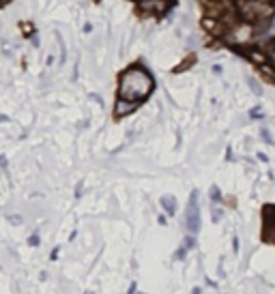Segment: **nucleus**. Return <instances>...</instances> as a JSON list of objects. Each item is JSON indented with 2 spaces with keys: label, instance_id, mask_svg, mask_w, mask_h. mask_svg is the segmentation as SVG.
Instances as JSON below:
<instances>
[{
  "label": "nucleus",
  "instance_id": "15",
  "mask_svg": "<svg viewBox=\"0 0 275 294\" xmlns=\"http://www.w3.org/2000/svg\"><path fill=\"white\" fill-rule=\"evenodd\" d=\"M136 294H138V292H136Z\"/></svg>",
  "mask_w": 275,
  "mask_h": 294
},
{
  "label": "nucleus",
  "instance_id": "5",
  "mask_svg": "<svg viewBox=\"0 0 275 294\" xmlns=\"http://www.w3.org/2000/svg\"><path fill=\"white\" fill-rule=\"evenodd\" d=\"M211 200H213V202H220V200H222V191H220L217 185H213V187H211Z\"/></svg>",
  "mask_w": 275,
  "mask_h": 294
},
{
  "label": "nucleus",
  "instance_id": "1",
  "mask_svg": "<svg viewBox=\"0 0 275 294\" xmlns=\"http://www.w3.org/2000/svg\"><path fill=\"white\" fill-rule=\"evenodd\" d=\"M153 77L140 67H134L122 73L120 77V88L118 95L122 101H132V103H140L142 99H146L153 90Z\"/></svg>",
  "mask_w": 275,
  "mask_h": 294
},
{
  "label": "nucleus",
  "instance_id": "2",
  "mask_svg": "<svg viewBox=\"0 0 275 294\" xmlns=\"http://www.w3.org/2000/svg\"><path fill=\"white\" fill-rule=\"evenodd\" d=\"M200 206H198V191H192L190 196V204H187V213H185V228L190 230V234H198L200 232Z\"/></svg>",
  "mask_w": 275,
  "mask_h": 294
},
{
  "label": "nucleus",
  "instance_id": "7",
  "mask_svg": "<svg viewBox=\"0 0 275 294\" xmlns=\"http://www.w3.org/2000/svg\"><path fill=\"white\" fill-rule=\"evenodd\" d=\"M183 245H185L187 249L196 247V239H194V234H192V236H185V243H183Z\"/></svg>",
  "mask_w": 275,
  "mask_h": 294
},
{
  "label": "nucleus",
  "instance_id": "13",
  "mask_svg": "<svg viewBox=\"0 0 275 294\" xmlns=\"http://www.w3.org/2000/svg\"><path fill=\"white\" fill-rule=\"evenodd\" d=\"M136 292H138V286L132 284V286H129V292H127V294H136Z\"/></svg>",
  "mask_w": 275,
  "mask_h": 294
},
{
  "label": "nucleus",
  "instance_id": "6",
  "mask_svg": "<svg viewBox=\"0 0 275 294\" xmlns=\"http://www.w3.org/2000/svg\"><path fill=\"white\" fill-rule=\"evenodd\" d=\"M260 138H262L266 144H271L273 146V138H271V133H269V129H262V131H260Z\"/></svg>",
  "mask_w": 275,
  "mask_h": 294
},
{
  "label": "nucleus",
  "instance_id": "11",
  "mask_svg": "<svg viewBox=\"0 0 275 294\" xmlns=\"http://www.w3.org/2000/svg\"><path fill=\"white\" fill-rule=\"evenodd\" d=\"M30 245H32V247H37V245H39V236H37V234H32V236H30Z\"/></svg>",
  "mask_w": 275,
  "mask_h": 294
},
{
  "label": "nucleus",
  "instance_id": "14",
  "mask_svg": "<svg viewBox=\"0 0 275 294\" xmlns=\"http://www.w3.org/2000/svg\"><path fill=\"white\" fill-rule=\"evenodd\" d=\"M192 294H200V288H194V290H192Z\"/></svg>",
  "mask_w": 275,
  "mask_h": 294
},
{
  "label": "nucleus",
  "instance_id": "8",
  "mask_svg": "<svg viewBox=\"0 0 275 294\" xmlns=\"http://www.w3.org/2000/svg\"><path fill=\"white\" fill-rule=\"evenodd\" d=\"M187 256V247L183 245V247H178V252L174 254V258H176V260H183V258Z\"/></svg>",
  "mask_w": 275,
  "mask_h": 294
},
{
  "label": "nucleus",
  "instance_id": "9",
  "mask_svg": "<svg viewBox=\"0 0 275 294\" xmlns=\"http://www.w3.org/2000/svg\"><path fill=\"white\" fill-rule=\"evenodd\" d=\"M250 116L252 118H262V112H260V107H254V110L250 112Z\"/></svg>",
  "mask_w": 275,
  "mask_h": 294
},
{
  "label": "nucleus",
  "instance_id": "10",
  "mask_svg": "<svg viewBox=\"0 0 275 294\" xmlns=\"http://www.w3.org/2000/svg\"><path fill=\"white\" fill-rule=\"evenodd\" d=\"M222 209H215V206H213V221H220L222 219Z\"/></svg>",
  "mask_w": 275,
  "mask_h": 294
},
{
  "label": "nucleus",
  "instance_id": "4",
  "mask_svg": "<svg viewBox=\"0 0 275 294\" xmlns=\"http://www.w3.org/2000/svg\"><path fill=\"white\" fill-rule=\"evenodd\" d=\"M136 105H138V103H132V101H122V99H120V101H118V107H116V114H118V116H122V114L132 112Z\"/></svg>",
  "mask_w": 275,
  "mask_h": 294
},
{
  "label": "nucleus",
  "instance_id": "12",
  "mask_svg": "<svg viewBox=\"0 0 275 294\" xmlns=\"http://www.w3.org/2000/svg\"><path fill=\"white\" fill-rule=\"evenodd\" d=\"M250 84H252V88H254V92H256V95H260V86H258L254 80H250Z\"/></svg>",
  "mask_w": 275,
  "mask_h": 294
},
{
  "label": "nucleus",
  "instance_id": "3",
  "mask_svg": "<svg viewBox=\"0 0 275 294\" xmlns=\"http://www.w3.org/2000/svg\"><path fill=\"white\" fill-rule=\"evenodd\" d=\"M162 206L166 209V213H168V215H174L176 213V200H174V196H164L162 198Z\"/></svg>",
  "mask_w": 275,
  "mask_h": 294
}]
</instances>
